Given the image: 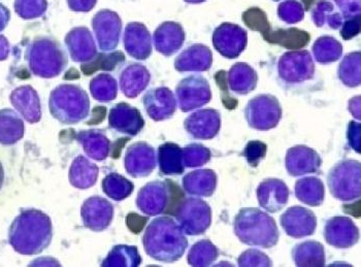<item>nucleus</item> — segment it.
Listing matches in <instances>:
<instances>
[{
	"instance_id": "nucleus-1",
	"label": "nucleus",
	"mask_w": 361,
	"mask_h": 267,
	"mask_svg": "<svg viewBox=\"0 0 361 267\" xmlns=\"http://www.w3.org/2000/svg\"><path fill=\"white\" fill-rule=\"evenodd\" d=\"M147 253L154 259L173 262L180 259L187 248L186 237L169 218L154 220L144 237Z\"/></svg>"
},
{
	"instance_id": "nucleus-2",
	"label": "nucleus",
	"mask_w": 361,
	"mask_h": 267,
	"mask_svg": "<svg viewBox=\"0 0 361 267\" xmlns=\"http://www.w3.org/2000/svg\"><path fill=\"white\" fill-rule=\"evenodd\" d=\"M235 233L243 244L265 249L275 247L280 237L275 219L255 208L244 209L236 215Z\"/></svg>"
},
{
	"instance_id": "nucleus-3",
	"label": "nucleus",
	"mask_w": 361,
	"mask_h": 267,
	"mask_svg": "<svg viewBox=\"0 0 361 267\" xmlns=\"http://www.w3.org/2000/svg\"><path fill=\"white\" fill-rule=\"evenodd\" d=\"M360 162L343 160L329 171L327 183L331 194L342 201L360 198Z\"/></svg>"
},
{
	"instance_id": "nucleus-4",
	"label": "nucleus",
	"mask_w": 361,
	"mask_h": 267,
	"mask_svg": "<svg viewBox=\"0 0 361 267\" xmlns=\"http://www.w3.org/2000/svg\"><path fill=\"white\" fill-rule=\"evenodd\" d=\"M178 210V220L187 235H202L211 226L212 210L204 200L189 198Z\"/></svg>"
},
{
	"instance_id": "nucleus-5",
	"label": "nucleus",
	"mask_w": 361,
	"mask_h": 267,
	"mask_svg": "<svg viewBox=\"0 0 361 267\" xmlns=\"http://www.w3.org/2000/svg\"><path fill=\"white\" fill-rule=\"evenodd\" d=\"M246 119L252 128L269 130L278 125L281 110L277 99L271 97H259L247 106Z\"/></svg>"
},
{
	"instance_id": "nucleus-6",
	"label": "nucleus",
	"mask_w": 361,
	"mask_h": 267,
	"mask_svg": "<svg viewBox=\"0 0 361 267\" xmlns=\"http://www.w3.org/2000/svg\"><path fill=\"white\" fill-rule=\"evenodd\" d=\"M281 225L293 239H302L315 233L317 218L311 210L302 206H292L281 216Z\"/></svg>"
},
{
	"instance_id": "nucleus-7",
	"label": "nucleus",
	"mask_w": 361,
	"mask_h": 267,
	"mask_svg": "<svg viewBox=\"0 0 361 267\" xmlns=\"http://www.w3.org/2000/svg\"><path fill=\"white\" fill-rule=\"evenodd\" d=\"M324 237L334 248L349 249L357 244L360 230L350 218L334 217L325 224Z\"/></svg>"
},
{
	"instance_id": "nucleus-8",
	"label": "nucleus",
	"mask_w": 361,
	"mask_h": 267,
	"mask_svg": "<svg viewBox=\"0 0 361 267\" xmlns=\"http://www.w3.org/2000/svg\"><path fill=\"white\" fill-rule=\"evenodd\" d=\"M322 160L313 149L295 146L286 154V169L292 177L319 173Z\"/></svg>"
},
{
	"instance_id": "nucleus-9",
	"label": "nucleus",
	"mask_w": 361,
	"mask_h": 267,
	"mask_svg": "<svg viewBox=\"0 0 361 267\" xmlns=\"http://www.w3.org/2000/svg\"><path fill=\"white\" fill-rule=\"evenodd\" d=\"M256 193L260 206L269 213H278L288 202V187L279 179L264 180L258 186Z\"/></svg>"
},
{
	"instance_id": "nucleus-10",
	"label": "nucleus",
	"mask_w": 361,
	"mask_h": 267,
	"mask_svg": "<svg viewBox=\"0 0 361 267\" xmlns=\"http://www.w3.org/2000/svg\"><path fill=\"white\" fill-rule=\"evenodd\" d=\"M186 129L189 135L197 139H211L220 130V115L217 111H202L191 116L186 121Z\"/></svg>"
},
{
	"instance_id": "nucleus-11",
	"label": "nucleus",
	"mask_w": 361,
	"mask_h": 267,
	"mask_svg": "<svg viewBox=\"0 0 361 267\" xmlns=\"http://www.w3.org/2000/svg\"><path fill=\"white\" fill-rule=\"evenodd\" d=\"M217 175L211 169H204L189 173L184 178L187 192L197 197H209L215 192Z\"/></svg>"
},
{
	"instance_id": "nucleus-12",
	"label": "nucleus",
	"mask_w": 361,
	"mask_h": 267,
	"mask_svg": "<svg viewBox=\"0 0 361 267\" xmlns=\"http://www.w3.org/2000/svg\"><path fill=\"white\" fill-rule=\"evenodd\" d=\"M296 266H324V247L315 240H307L296 244L292 250Z\"/></svg>"
},
{
	"instance_id": "nucleus-13",
	"label": "nucleus",
	"mask_w": 361,
	"mask_h": 267,
	"mask_svg": "<svg viewBox=\"0 0 361 267\" xmlns=\"http://www.w3.org/2000/svg\"><path fill=\"white\" fill-rule=\"evenodd\" d=\"M295 195L307 206H319L324 200V186L318 178H305L296 182Z\"/></svg>"
},
{
	"instance_id": "nucleus-14",
	"label": "nucleus",
	"mask_w": 361,
	"mask_h": 267,
	"mask_svg": "<svg viewBox=\"0 0 361 267\" xmlns=\"http://www.w3.org/2000/svg\"><path fill=\"white\" fill-rule=\"evenodd\" d=\"M219 251L209 240L196 242L189 253L188 261L192 266H209L216 261Z\"/></svg>"
},
{
	"instance_id": "nucleus-15",
	"label": "nucleus",
	"mask_w": 361,
	"mask_h": 267,
	"mask_svg": "<svg viewBox=\"0 0 361 267\" xmlns=\"http://www.w3.org/2000/svg\"><path fill=\"white\" fill-rule=\"evenodd\" d=\"M160 169L164 173H180L184 168L180 166L182 151L177 144H166L160 147Z\"/></svg>"
},
{
	"instance_id": "nucleus-16",
	"label": "nucleus",
	"mask_w": 361,
	"mask_h": 267,
	"mask_svg": "<svg viewBox=\"0 0 361 267\" xmlns=\"http://www.w3.org/2000/svg\"><path fill=\"white\" fill-rule=\"evenodd\" d=\"M185 163L187 168H200L211 159V151L202 144H191L184 149Z\"/></svg>"
},
{
	"instance_id": "nucleus-17",
	"label": "nucleus",
	"mask_w": 361,
	"mask_h": 267,
	"mask_svg": "<svg viewBox=\"0 0 361 267\" xmlns=\"http://www.w3.org/2000/svg\"><path fill=\"white\" fill-rule=\"evenodd\" d=\"M267 144L260 141H251L245 147L243 156L246 158L247 162L252 166L256 168L267 155Z\"/></svg>"
},
{
	"instance_id": "nucleus-18",
	"label": "nucleus",
	"mask_w": 361,
	"mask_h": 267,
	"mask_svg": "<svg viewBox=\"0 0 361 267\" xmlns=\"http://www.w3.org/2000/svg\"><path fill=\"white\" fill-rule=\"evenodd\" d=\"M238 266H271L273 262L269 259V256L260 251L251 249L245 251L238 258Z\"/></svg>"
},
{
	"instance_id": "nucleus-19",
	"label": "nucleus",
	"mask_w": 361,
	"mask_h": 267,
	"mask_svg": "<svg viewBox=\"0 0 361 267\" xmlns=\"http://www.w3.org/2000/svg\"><path fill=\"white\" fill-rule=\"evenodd\" d=\"M361 126L360 123H356V122H350L349 127H348V142L349 146L353 149L354 151L360 154L361 152Z\"/></svg>"
},
{
	"instance_id": "nucleus-20",
	"label": "nucleus",
	"mask_w": 361,
	"mask_h": 267,
	"mask_svg": "<svg viewBox=\"0 0 361 267\" xmlns=\"http://www.w3.org/2000/svg\"><path fill=\"white\" fill-rule=\"evenodd\" d=\"M355 206V204H352V206H344L345 213H350V215L354 216V217H360V206H356V209H354Z\"/></svg>"
}]
</instances>
